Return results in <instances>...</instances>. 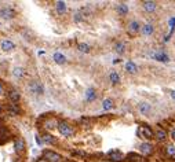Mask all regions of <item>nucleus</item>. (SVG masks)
Listing matches in <instances>:
<instances>
[{
	"instance_id": "nucleus-1",
	"label": "nucleus",
	"mask_w": 175,
	"mask_h": 162,
	"mask_svg": "<svg viewBox=\"0 0 175 162\" xmlns=\"http://www.w3.org/2000/svg\"><path fill=\"white\" fill-rule=\"evenodd\" d=\"M58 132H60L64 138H70V136H73V133H75V128L72 127L70 124L68 122V121H60L58 122Z\"/></svg>"
},
{
	"instance_id": "nucleus-2",
	"label": "nucleus",
	"mask_w": 175,
	"mask_h": 162,
	"mask_svg": "<svg viewBox=\"0 0 175 162\" xmlns=\"http://www.w3.org/2000/svg\"><path fill=\"white\" fill-rule=\"evenodd\" d=\"M14 150L18 155H22L26 151V143H25L24 138H21V136L14 138Z\"/></svg>"
},
{
	"instance_id": "nucleus-3",
	"label": "nucleus",
	"mask_w": 175,
	"mask_h": 162,
	"mask_svg": "<svg viewBox=\"0 0 175 162\" xmlns=\"http://www.w3.org/2000/svg\"><path fill=\"white\" fill-rule=\"evenodd\" d=\"M58 120L54 118V117H44L43 121H41V128L47 130H52L54 128H58Z\"/></svg>"
},
{
	"instance_id": "nucleus-4",
	"label": "nucleus",
	"mask_w": 175,
	"mask_h": 162,
	"mask_svg": "<svg viewBox=\"0 0 175 162\" xmlns=\"http://www.w3.org/2000/svg\"><path fill=\"white\" fill-rule=\"evenodd\" d=\"M43 158L47 159L48 162H61L62 161L61 154H58V153H55V151H52V150H44L43 151Z\"/></svg>"
},
{
	"instance_id": "nucleus-5",
	"label": "nucleus",
	"mask_w": 175,
	"mask_h": 162,
	"mask_svg": "<svg viewBox=\"0 0 175 162\" xmlns=\"http://www.w3.org/2000/svg\"><path fill=\"white\" fill-rule=\"evenodd\" d=\"M107 158H109V161L112 162H123L126 161V157L123 155V153L119 150H112L107 153Z\"/></svg>"
},
{
	"instance_id": "nucleus-6",
	"label": "nucleus",
	"mask_w": 175,
	"mask_h": 162,
	"mask_svg": "<svg viewBox=\"0 0 175 162\" xmlns=\"http://www.w3.org/2000/svg\"><path fill=\"white\" fill-rule=\"evenodd\" d=\"M17 15V11L12 7H3L0 8V18L3 19H11Z\"/></svg>"
},
{
	"instance_id": "nucleus-7",
	"label": "nucleus",
	"mask_w": 175,
	"mask_h": 162,
	"mask_svg": "<svg viewBox=\"0 0 175 162\" xmlns=\"http://www.w3.org/2000/svg\"><path fill=\"white\" fill-rule=\"evenodd\" d=\"M29 91L32 92V94H36V95H41L44 92V88H43V84L40 83V81H32V83H29Z\"/></svg>"
},
{
	"instance_id": "nucleus-8",
	"label": "nucleus",
	"mask_w": 175,
	"mask_h": 162,
	"mask_svg": "<svg viewBox=\"0 0 175 162\" xmlns=\"http://www.w3.org/2000/svg\"><path fill=\"white\" fill-rule=\"evenodd\" d=\"M141 29H142V28H141V25H139L138 21H131V22L127 25V33L130 36H135L137 33L141 30Z\"/></svg>"
},
{
	"instance_id": "nucleus-9",
	"label": "nucleus",
	"mask_w": 175,
	"mask_h": 162,
	"mask_svg": "<svg viewBox=\"0 0 175 162\" xmlns=\"http://www.w3.org/2000/svg\"><path fill=\"white\" fill-rule=\"evenodd\" d=\"M41 140H43V143L50 144V146H57V144H58V139H57L55 136H52L51 133H48V132H44V133L41 135Z\"/></svg>"
},
{
	"instance_id": "nucleus-10",
	"label": "nucleus",
	"mask_w": 175,
	"mask_h": 162,
	"mask_svg": "<svg viewBox=\"0 0 175 162\" xmlns=\"http://www.w3.org/2000/svg\"><path fill=\"white\" fill-rule=\"evenodd\" d=\"M10 139H11V135H10V130L7 129V127H0V146L7 143Z\"/></svg>"
},
{
	"instance_id": "nucleus-11",
	"label": "nucleus",
	"mask_w": 175,
	"mask_h": 162,
	"mask_svg": "<svg viewBox=\"0 0 175 162\" xmlns=\"http://www.w3.org/2000/svg\"><path fill=\"white\" fill-rule=\"evenodd\" d=\"M139 135H142L145 139H153V138H155V132L152 130L150 127H147V125H143V127H141Z\"/></svg>"
},
{
	"instance_id": "nucleus-12",
	"label": "nucleus",
	"mask_w": 175,
	"mask_h": 162,
	"mask_svg": "<svg viewBox=\"0 0 175 162\" xmlns=\"http://www.w3.org/2000/svg\"><path fill=\"white\" fill-rule=\"evenodd\" d=\"M139 150H141V153H142L145 157H147V155L153 154L155 148H153V146H152L150 143H142V144L139 146Z\"/></svg>"
},
{
	"instance_id": "nucleus-13",
	"label": "nucleus",
	"mask_w": 175,
	"mask_h": 162,
	"mask_svg": "<svg viewBox=\"0 0 175 162\" xmlns=\"http://www.w3.org/2000/svg\"><path fill=\"white\" fill-rule=\"evenodd\" d=\"M142 7L145 11L153 12V11H156V8H157V3H156V1H152V0H146V1L142 3Z\"/></svg>"
},
{
	"instance_id": "nucleus-14",
	"label": "nucleus",
	"mask_w": 175,
	"mask_h": 162,
	"mask_svg": "<svg viewBox=\"0 0 175 162\" xmlns=\"http://www.w3.org/2000/svg\"><path fill=\"white\" fill-rule=\"evenodd\" d=\"M0 47H1V50H3L4 52H10V51H12L14 48H15V44L12 43L11 40H3L1 41V44H0Z\"/></svg>"
},
{
	"instance_id": "nucleus-15",
	"label": "nucleus",
	"mask_w": 175,
	"mask_h": 162,
	"mask_svg": "<svg viewBox=\"0 0 175 162\" xmlns=\"http://www.w3.org/2000/svg\"><path fill=\"white\" fill-rule=\"evenodd\" d=\"M168 135H167V130L161 129V128H157L155 132V139H157L159 142H164V140H167Z\"/></svg>"
},
{
	"instance_id": "nucleus-16",
	"label": "nucleus",
	"mask_w": 175,
	"mask_h": 162,
	"mask_svg": "<svg viewBox=\"0 0 175 162\" xmlns=\"http://www.w3.org/2000/svg\"><path fill=\"white\" fill-rule=\"evenodd\" d=\"M8 99H10V102L11 103H18L21 99V94L15 89H10L8 91Z\"/></svg>"
},
{
	"instance_id": "nucleus-17",
	"label": "nucleus",
	"mask_w": 175,
	"mask_h": 162,
	"mask_svg": "<svg viewBox=\"0 0 175 162\" xmlns=\"http://www.w3.org/2000/svg\"><path fill=\"white\" fill-rule=\"evenodd\" d=\"M7 111H8V114L10 115H18L21 113V109L17 103H10V104L7 106Z\"/></svg>"
},
{
	"instance_id": "nucleus-18",
	"label": "nucleus",
	"mask_w": 175,
	"mask_h": 162,
	"mask_svg": "<svg viewBox=\"0 0 175 162\" xmlns=\"http://www.w3.org/2000/svg\"><path fill=\"white\" fill-rule=\"evenodd\" d=\"M152 56H153L156 60H160V62H168V60H170L168 55H167V54H164L163 51L155 52V54H152Z\"/></svg>"
},
{
	"instance_id": "nucleus-19",
	"label": "nucleus",
	"mask_w": 175,
	"mask_h": 162,
	"mask_svg": "<svg viewBox=\"0 0 175 162\" xmlns=\"http://www.w3.org/2000/svg\"><path fill=\"white\" fill-rule=\"evenodd\" d=\"M126 161L127 162H142V157L137 153H128L126 155Z\"/></svg>"
},
{
	"instance_id": "nucleus-20",
	"label": "nucleus",
	"mask_w": 175,
	"mask_h": 162,
	"mask_svg": "<svg viewBox=\"0 0 175 162\" xmlns=\"http://www.w3.org/2000/svg\"><path fill=\"white\" fill-rule=\"evenodd\" d=\"M116 10H117V14H119V15H121V17H124V15H127V14H128V6L126 3L117 4Z\"/></svg>"
},
{
	"instance_id": "nucleus-21",
	"label": "nucleus",
	"mask_w": 175,
	"mask_h": 162,
	"mask_svg": "<svg viewBox=\"0 0 175 162\" xmlns=\"http://www.w3.org/2000/svg\"><path fill=\"white\" fill-rule=\"evenodd\" d=\"M55 8H57V12H58L60 15L65 14V12H66V10H68V7H66V3H65V1H57V3H55Z\"/></svg>"
},
{
	"instance_id": "nucleus-22",
	"label": "nucleus",
	"mask_w": 175,
	"mask_h": 162,
	"mask_svg": "<svg viewBox=\"0 0 175 162\" xmlns=\"http://www.w3.org/2000/svg\"><path fill=\"white\" fill-rule=\"evenodd\" d=\"M142 33H143V36H150L152 33L155 32V28H153V25H150V24H146V25H143L142 26Z\"/></svg>"
},
{
	"instance_id": "nucleus-23",
	"label": "nucleus",
	"mask_w": 175,
	"mask_h": 162,
	"mask_svg": "<svg viewBox=\"0 0 175 162\" xmlns=\"http://www.w3.org/2000/svg\"><path fill=\"white\" fill-rule=\"evenodd\" d=\"M95 98H97L95 89H92V88L87 89V92H86V100H87V102H92Z\"/></svg>"
},
{
	"instance_id": "nucleus-24",
	"label": "nucleus",
	"mask_w": 175,
	"mask_h": 162,
	"mask_svg": "<svg viewBox=\"0 0 175 162\" xmlns=\"http://www.w3.org/2000/svg\"><path fill=\"white\" fill-rule=\"evenodd\" d=\"M126 70L128 71V73H131V74H134V73H137V70H138V67H137V65L134 63V62H127L126 63Z\"/></svg>"
},
{
	"instance_id": "nucleus-25",
	"label": "nucleus",
	"mask_w": 175,
	"mask_h": 162,
	"mask_svg": "<svg viewBox=\"0 0 175 162\" xmlns=\"http://www.w3.org/2000/svg\"><path fill=\"white\" fill-rule=\"evenodd\" d=\"M54 60H55L58 65H64L65 62H66V58H65L61 52H55V54H54Z\"/></svg>"
},
{
	"instance_id": "nucleus-26",
	"label": "nucleus",
	"mask_w": 175,
	"mask_h": 162,
	"mask_svg": "<svg viewBox=\"0 0 175 162\" xmlns=\"http://www.w3.org/2000/svg\"><path fill=\"white\" fill-rule=\"evenodd\" d=\"M164 153L168 155V157H174L175 155V147L172 144H167V146L164 147Z\"/></svg>"
},
{
	"instance_id": "nucleus-27",
	"label": "nucleus",
	"mask_w": 175,
	"mask_h": 162,
	"mask_svg": "<svg viewBox=\"0 0 175 162\" xmlns=\"http://www.w3.org/2000/svg\"><path fill=\"white\" fill-rule=\"evenodd\" d=\"M12 74H14V77H17V78H22L25 76V71H24V69H21V67H14Z\"/></svg>"
},
{
	"instance_id": "nucleus-28",
	"label": "nucleus",
	"mask_w": 175,
	"mask_h": 162,
	"mask_svg": "<svg viewBox=\"0 0 175 162\" xmlns=\"http://www.w3.org/2000/svg\"><path fill=\"white\" fill-rule=\"evenodd\" d=\"M72 155H76V157H81V158H90L91 155L86 153V151H81V150H75L72 151Z\"/></svg>"
},
{
	"instance_id": "nucleus-29",
	"label": "nucleus",
	"mask_w": 175,
	"mask_h": 162,
	"mask_svg": "<svg viewBox=\"0 0 175 162\" xmlns=\"http://www.w3.org/2000/svg\"><path fill=\"white\" fill-rule=\"evenodd\" d=\"M109 78H110V81H112V84H119L120 83V76L116 73V71H112L110 74H109Z\"/></svg>"
},
{
	"instance_id": "nucleus-30",
	"label": "nucleus",
	"mask_w": 175,
	"mask_h": 162,
	"mask_svg": "<svg viewBox=\"0 0 175 162\" xmlns=\"http://www.w3.org/2000/svg\"><path fill=\"white\" fill-rule=\"evenodd\" d=\"M115 48H116V52H117V54H123V52L126 51V44H124L123 41H119V43H116Z\"/></svg>"
},
{
	"instance_id": "nucleus-31",
	"label": "nucleus",
	"mask_w": 175,
	"mask_h": 162,
	"mask_svg": "<svg viewBox=\"0 0 175 162\" xmlns=\"http://www.w3.org/2000/svg\"><path fill=\"white\" fill-rule=\"evenodd\" d=\"M112 107H113V100L112 99H105L102 102V109L104 110H110Z\"/></svg>"
},
{
	"instance_id": "nucleus-32",
	"label": "nucleus",
	"mask_w": 175,
	"mask_h": 162,
	"mask_svg": "<svg viewBox=\"0 0 175 162\" xmlns=\"http://www.w3.org/2000/svg\"><path fill=\"white\" fill-rule=\"evenodd\" d=\"M77 48H79V51L80 52H90V50H91V47L88 45V44H86V43H80V44H77Z\"/></svg>"
},
{
	"instance_id": "nucleus-33",
	"label": "nucleus",
	"mask_w": 175,
	"mask_h": 162,
	"mask_svg": "<svg viewBox=\"0 0 175 162\" xmlns=\"http://www.w3.org/2000/svg\"><path fill=\"white\" fill-rule=\"evenodd\" d=\"M149 110H150V104H149V103H141L139 104V111L142 114L149 113Z\"/></svg>"
},
{
	"instance_id": "nucleus-34",
	"label": "nucleus",
	"mask_w": 175,
	"mask_h": 162,
	"mask_svg": "<svg viewBox=\"0 0 175 162\" xmlns=\"http://www.w3.org/2000/svg\"><path fill=\"white\" fill-rule=\"evenodd\" d=\"M21 33H22V36H24L26 40H32L33 37V33L30 32V30H28V28H24L22 30H21Z\"/></svg>"
},
{
	"instance_id": "nucleus-35",
	"label": "nucleus",
	"mask_w": 175,
	"mask_h": 162,
	"mask_svg": "<svg viewBox=\"0 0 175 162\" xmlns=\"http://www.w3.org/2000/svg\"><path fill=\"white\" fill-rule=\"evenodd\" d=\"M83 19H84V15L80 11H76L75 14H73V21H75V22H81Z\"/></svg>"
},
{
	"instance_id": "nucleus-36",
	"label": "nucleus",
	"mask_w": 175,
	"mask_h": 162,
	"mask_svg": "<svg viewBox=\"0 0 175 162\" xmlns=\"http://www.w3.org/2000/svg\"><path fill=\"white\" fill-rule=\"evenodd\" d=\"M170 28H171V33L174 32V28H175V18H172V19H170Z\"/></svg>"
},
{
	"instance_id": "nucleus-37",
	"label": "nucleus",
	"mask_w": 175,
	"mask_h": 162,
	"mask_svg": "<svg viewBox=\"0 0 175 162\" xmlns=\"http://www.w3.org/2000/svg\"><path fill=\"white\" fill-rule=\"evenodd\" d=\"M4 109H6V104H4V103L1 102V100H0V113H3Z\"/></svg>"
},
{
	"instance_id": "nucleus-38",
	"label": "nucleus",
	"mask_w": 175,
	"mask_h": 162,
	"mask_svg": "<svg viewBox=\"0 0 175 162\" xmlns=\"http://www.w3.org/2000/svg\"><path fill=\"white\" fill-rule=\"evenodd\" d=\"M36 142H37V144H43V140H41V139H40L39 136L36 138Z\"/></svg>"
},
{
	"instance_id": "nucleus-39",
	"label": "nucleus",
	"mask_w": 175,
	"mask_h": 162,
	"mask_svg": "<svg viewBox=\"0 0 175 162\" xmlns=\"http://www.w3.org/2000/svg\"><path fill=\"white\" fill-rule=\"evenodd\" d=\"M36 162H48V161H47V159H44L43 157H41V158H39V159H37V161H36Z\"/></svg>"
},
{
	"instance_id": "nucleus-40",
	"label": "nucleus",
	"mask_w": 175,
	"mask_h": 162,
	"mask_svg": "<svg viewBox=\"0 0 175 162\" xmlns=\"http://www.w3.org/2000/svg\"><path fill=\"white\" fill-rule=\"evenodd\" d=\"M171 138H172V140H175V129L171 130Z\"/></svg>"
},
{
	"instance_id": "nucleus-41",
	"label": "nucleus",
	"mask_w": 175,
	"mask_h": 162,
	"mask_svg": "<svg viewBox=\"0 0 175 162\" xmlns=\"http://www.w3.org/2000/svg\"><path fill=\"white\" fill-rule=\"evenodd\" d=\"M3 92H4V89H3V85L0 84V95H3Z\"/></svg>"
},
{
	"instance_id": "nucleus-42",
	"label": "nucleus",
	"mask_w": 175,
	"mask_h": 162,
	"mask_svg": "<svg viewBox=\"0 0 175 162\" xmlns=\"http://www.w3.org/2000/svg\"><path fill=\"white\" fill-rule=\"evenodd\" d=\"M171 98L175 100V91H172V92H171Z\"/></svg>"
},
{
	"instance_id": "nucleus-43",
	"label": "nucleus",
	"mask_w": 175,
	"mask_h": 162,
	"mask_svg": "<svg viewBox=\"0 0 175 162\" xmlns=\"http://www.w3.org/2000/svg\"><path fill=\"white\" fill-rule=\"evenodd\" d=\"M65 162H75V161H65Z\"/></svg>"
}]
</instances>
